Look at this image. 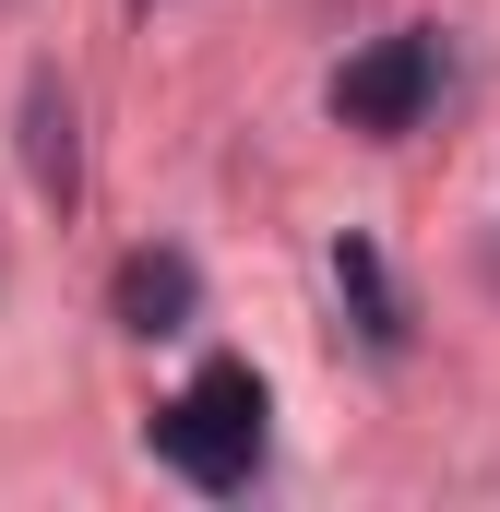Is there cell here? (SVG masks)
Here are the masks:
<instances>
[{
	"instance_id": "5b68a950",
	"label": "cell",
	"mask_w": 500,
	"mask_h": 512,
	"mask_svg": "<svg viewBox=\"0 0 500 512\" xmlns=\"http://www.w3.org/2000/svg\"><path fill=\"white\" fill-rule=\"evenodd\" d=\"M24 131H36V143H24V155H36V191H60V203H72V179H84V167H72V108H60V84H36Z\"/></svg>"
},
{
	"instance_id": "3957f363",
	"label": "cell",
	"mask_w": 500,
	"mask_h": 512,
	"mask_svg": "<svg viewBox=\"0 0 500 512\" xmlns=\"http://www.w3.org/2000/svg\"><path fill=\"white\" fill-rule=\"evenodd\" d=\"M108 298H120V322H131V334H179V322L203 310V274H191L179 251H131Z\"/></svg>"
},
{
	"instance_id": "7a4b0ae2",
	"label": "cell",
	"mask_w": 500,
	"mask_h": 512,
	"mask_svg": "<svg viewBox=\"0 0 500 512\" xmlns=\"http://www.w3.org/2000/svg\"><path fill=\"white\" fill-rule=\"evenodd\" d=\"M441 96V36H370L346 72H334V120L346 131H417V108Z\"/></svg>"
},
{
	"instance_id": "6da1fadb",
	"label": "cell",
	"mask_w": 500,
	"mask_h": 512,
	"mask_svg": "<svg viewBox=\"0 0 500 512\" xmlns=\"http://www.w3.org/2000/svg\"><path fill=\"white\" fill-rule=\"evenodd\" d=\"M155 453L191 477V489H250L262 477V370L250 358H203L179 405H155Z\"/></svg>"
},
{
	"instance_id": "277c9868",
	"label": "cell",
	"mask_w": 500,
	"mask_h": 512,
	"mask_svg": "<svg viewBox=\"0 0 500 512\" xmlns=\"http://www.w3.org/2000/svg\"><path fill=\"white\" fill-rule=\"evenodd\" d=\"M334 286L358 298V334L393 358V346H405V298H393V274H381V251H370V239H346V251H334Z\"/></svg>"
}]
</instances>
